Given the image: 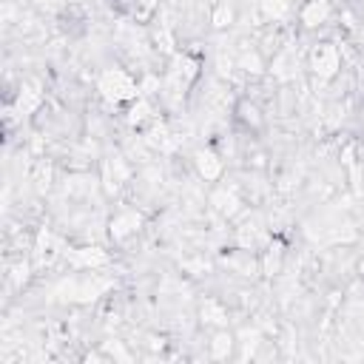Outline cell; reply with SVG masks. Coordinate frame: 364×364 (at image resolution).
Returning a JSON list of instances; mask_svg holds the SVG:
<instances>
[{
  "label": "cell",
  "mask_w": 364,
  "mask_h": 364,
  "mask_svg": "<svg viewBox=\"0 0 364 364\" xmlns=\"http://www.w3.org/2000/svg\"><path fill=\"white\" fill-rule=\"evenodd\" d=\"M156 11H159V0H134L128 9V17L136 23H151Z\"/></svg>",
  "instance_id": "14"
},
{
  "label": "cell",
  "mask_w": 364,
  "mask_h": 364,
  "mask_svg": "<svg viewBox=\"0 0 364 364\" xmlns=\"http://www.w3.org/2000/svg\"><path fill=\"white\" fill-rule=\"evenodd\" d=\"M199 316H202V324L219 330V327H228V316H230V313H228V304H225L222 299L208 296V299L199 304Z\"/></svg>",
  "instance_id": "9"
},
{
  "label": "cell",
  "mask_w": 364,
  "mask_h": 364,
  "mask_svg": "<svg viewBox=\"0 0 364 364\" xmlns=\"http://www.w3.org/2000/svg\"><path fill=\"white\" fill-rule=\"evenodd\" d=\"M68 259V256H65ZM74 267H102V264H108V253L102 250V247H80V250H74V256L68 259Z\"/></svg>",
  "instance_id": "10"
},
{
  "label": "cell",
  "mask_w": 364,
  "mask_h": 364,
  "mask_svg": "<svg viewBox=\"0 0 364 364\" xmlns=\"http://www.w3.org/2000/svg\"><path fill=\"white\" fill-rule=\"evenodd\" d=\"M233 119L236 125L245 131V134H259L264 128V111L256 100L250 97H242L236 105H233Z\"/></svg>",
  "instance_id": "6"
},
{
  "label": "cell",
  "mask_w": 364,
  "mask_h": 364,
  "mask_svg": "<svg viewBox=\"0 0 364 364\" xmlns=\"http://www.w3.org/2000/svg\"><path fill=\"white\" fill-rule=\"evenodd\" d=\"M97 91H100V97H102L108 105H114V108H119V105L125 108V105H131V102L142 94L136 74L128 71V68H122V65H108V68H102L100 77H97Z\"/></svg>",
  "instance_id": "1"
},
{
  "label": "cell",
  "mask_w": 364,
  "mask_h": 364,
  "mask_svg": "<svg viewBox=\"0 0 364 364\" xmlns=\"http://www.w3.org/2000/svg\"><path fill=\"white\" fill-rule=\"evenodd\" d=\"M336 6H338V0H304L299 6V26L307 28V31L324 26L333 17Z\"/></svg>",
  "instance_id": "5"
},
{
  "label": "cell",
  "mask_w": 364,
  "mask_h": 364,
  "mask_svg": "<svg viewBox=\"0 0 364 364\" xmlns=\"http://www.w3.org/2000/svg\"><path fill=\"white\" fill-rule=\"evenodd\" d=\"M191 162H193V171H196V176L202 182H210V185L222 182V176H225V156L216 148H210V145L196 148L191 154Z\"/></svg>",
  "instance_id": "4"
},
{
  "label": "cell",
  "mask_w": 364,
  "mask_h": 364,
  "mask_svg": "<svg viewBox=\"0 0 364 364\" xmlns=\"http://www.w3.org/2000/svg\"><path fill=\"white\" fill-rule=\"evenodd\" d=\"M307 68L313 77H318L321 82H333L341 68H344V57H341V48L333 43V40H318L310 46L307 51Z\"/></svg>",
  "instance_id": "2"
},
{
  "label": "cell",
  "mask_w": 364,
  "mask_h": 364,
  "mask_svg": "<svg viewBox=\"0 0 364 364\" xmlns=\"http://www.w3.org/2000/svg\"><path fill=\"white\" fill-rule=\"evenodd\" d=\"M210 208L219 216H225V219H236L239 213H245V202H242L239 191L236 188H228V185H216L210 191Z\"/></svg>",
  "instance_id": "7"
},
{
  "label": "cell",
  "mask_w": 364,
  "mask_h": 364,
  "mask_svg": "<svg viewBox=\"0 0 364 364\" xmlns=\"http://www.w3.org/2000/svg\"><path fill=\"white\" fill-rule=\"evenodd\" d=\"M208 347H210V358H228L236 347V336L228 327H219V330H213Z\"/></svg>",
  "instance_id": "11"
},
{
  "label": "cell",
  "mask_w": 364,
  "mask_h": 364,
  "mask_svg": "<svg viewBox=\"0 0 364 364\" xmlns=\"http://www.w3.org/2000/svg\"><path fill=\"white\" fill-rule=\"evenodd\" d=\"M361 276H364V262H361Z\"/></svg>",
  "instance_id": "15"
},
{
  "label": "cell",
  "mask_w": 364,
  "mask_h": 364,
  "mask_svg": "<svg viewBox=\"0 0 364 364\" xmlns=\"http://www.w3.org/2000/svg\"><path fill=\"white\" fill-rule=\"evenodd\" d=\"M125 122L134 131H145V128H151L156 122V108H154L148 94H139L131 105H125Z\"/></svg>",
  "instance_id": "8"
},
{
  "label": "cell",
  "mask_w": 364,
  "mask_h": 364,
  "mask_svg": "<svg viewBox=\"0 0 364 364\" xmlns=\"http://www.w3.org/2000/svg\"><path fill=\"white\" fill-rule=\"evenodd\" d=\"M236 23V6L230 0H216L210 9V26L213 28H228Z\"/></svg>",
  "instance_id": "13"
},
{
  "label": "cell",
  "mask_w": 364,
  "mask_h": 364,
  "mask_svg": "<svg viewBox=\"0 0 364 364\" xmlns=\"http://www.w3.org/2000/svg\"><path fill=\"white\" fill-rule=\"evenodd\" d=\"M142 228H145L142 210H136V208H119V210L111 216V222H108V239H111L114 245H122V242L134 239Z\"/></svg>",
  "instance_id": "3"
},
{
  "label": "cell",
  "mask_w": 364,
  "mask_h": 364,
  "mask_svg": "<svg viewBox=\"0 0 364 364\" xmlns=\"http://www.w3.org/2000/svg\"><path fill=\"white\" fill-rule=\"evenodd\" d=\"M236 68H242L245 74L259 77L264 71V54L259 48H242L239 57H236Z\"/></svg>",
  "instance_id": "12"
}]
</instances>
